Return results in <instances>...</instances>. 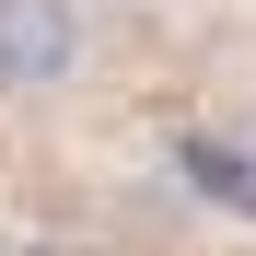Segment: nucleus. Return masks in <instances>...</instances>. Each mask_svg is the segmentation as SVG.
<instances>
[{
  "instance_id": "nucleus-3",
  "label": "nucleus",
  "mask_w": 256,
  "mask_h": 256,
  "mask_svg": "<svg viewBox=\"0 0 256 256\" xmlns=\"http://www.w3.org/2000/svg\"><path fill=\"white\" fill-rule=\"evenodd\" d=\"M35 256H82V244H35Z\"/></svg>"
},
{
  "instance_id": "nucleus-1",
  "label": "nucleus",
  "mask_w": 256,
  "mask_h": 256,
  "mask_svg": "<svg viewBox=\"0 0 256 256\" xmlns=\"http://www.w3.org/2000/svg\"><path fill=\"white\" fill-rule=\"evenodd\" d=\"M82 70V12L70 0H0V94H58Z\"/></svg>"
},
{
  "instance_id": "nucleus-2",
  "label": "nucleus",
  "mask_w": 256,
  "mask_h": 256,
  "mask_svg": "<svg viewBox=\"0 0 256 256\" xmlns=\"http://www.w3.org/2000/svg\"><path fill=\"white\" fill-rule=\"evenodd\" d=\"M186 175H198L210 198H233V210H256V163H244V152H222V140H186Z\"/></svg>"
}]
</instances>
